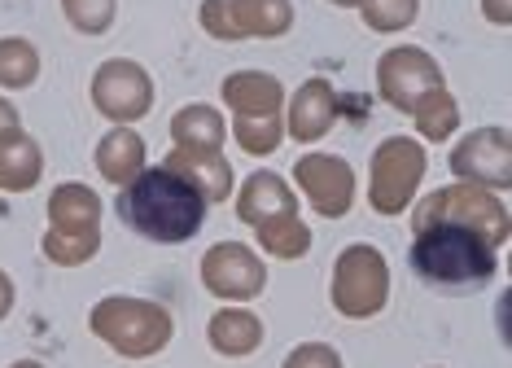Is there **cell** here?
Returning a JSON list of instances; mask_svg holds the SVG:
<instances>
[{"label": "cell", "mask_w": 512, "mask_h": 368, "mask_svg": "<svg viewBox=\"0 0 512 368\" xmlns=\"http://www.w3.org/2000/svg\"><path fill=\"white\" fill-rule=\"evenodd\" d=\"M119 215L149 241H189L202 228L206 202L176 171H141L119 198Z\"/></svg>", "instance_id": "7a4b0ae2"}, {"label": "cell", "mask_w": 512, "mask_h": 368, "mask_svg": "<svg viewBox=\"0 0 512 368\" xmlns=\"http://www.w3.org/2000/svg\"><path fill=\"white\" fill-rule=\"evenodd\" d=\"M412 268L438 294H473L495 276V250L482 241L473 224L447 220L421 228L412 241Z\"/></svg>", "instance_id": "6da1fadb"}]
</instances>
